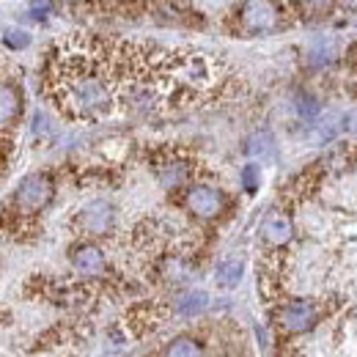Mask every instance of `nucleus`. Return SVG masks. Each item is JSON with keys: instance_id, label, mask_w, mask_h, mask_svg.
Listing matches in <instances>:
<instances>
[{"instance_id": "f257e3e1", "label": "nucleus", "mask_w": 357, "mask_h": 357, "mask_svg": "<svg viewBox=\"0 0 357 357\" xmlns=\"http://www.w3.org/2000/svg\"><path fill=\"white\" fill-rule=\"evenodd\" d=\"M47 89L61 113L77 121H99L121 110V47L102 39H72L52 52Z\"/></svg>"}, {"instance_id": "f03ea898", "label": "nucleus", "mask_w": 357, "mask_h": 357, "mask_svg": "<svg viewBox=\"0 0 357 357\" xmlns=\"http://www.w3.org/2000/svg\"><path fill=\"white\" fill-rule=\"evenodd\" d=\"M52 181L45 174H31L20 181L17 192H14V206L20 212H39L52 201Z\"/></svg>"}, {"instance_id": "7ed1b4c3", "label": "nucleus", "mask_w": 357, "mask_h": 357, "mask_svg": "<svg viewBox=\"0 0 357 357\" xmlns=\"http://www.w3.org/2000/svg\"><path fill=\"white\" fill-rule=\"evenodd\" d=\"M184 204H187V209H190L195 218L209 220V218H218V215L223 212L225 198H223V192H220L218 187H212V184H192V187L187 190V195H184Z\"/></svg>"}, {"instance_id": "20e7f679", "label": "nucleus", "mask_w": 357, "mask_h": 357, "mask_svg": "<svg viewBox=\"0 0 357 357\" xmlns=\"http://www.w3.org/2000/svg\"><path fill=\"white\" fill-rule=\"evenodd\" d=\"M319 319V308L313 300H289L278 311V324L289 333H305Z\"/></svg>"}, {"instance_id": "39448f33", "label": "nucleus", "mask_w": 357, "mask_h": 357, "mask_svg": "<svg viewBox=\"0 0 357 357\" xmlns=\"http://www.w3.org/2000/svg\"><path fill=\"white\" fill-rule=\"evenodd\" d=\"M280 6H272V3H245L239 8V20H242V28L250 31V33H267L275 31L280 25Z\"/></svg>"}, {"instance_id": "423d86ee", "label": "nucleus", "mask_w": 357, "mask_h": 357, "mask_svg": "<svg viewBox=\"0 0 357 357\" xmlns=\"http://www.w3.org/2000/svg\"><path fill=\"white\" fill-rule=\"evenodd\" d=\"M113 218H116V212H113V206H110L107 201H93V204H89V206L80 212L77 225H80V231L89 234V236H102V234L110 231Z\"/></svg>"}, {"instance_id": "0eeeda50", "label": "nucleus", "mask_w": 357, "mask_h": 357, "mask_svg": "<svg viewBox=\"0 0 357 357\" xmlns=\"http://www.w3.org/2000/svg\"><path fill=\"white\" fill-rule=\"evenodd\" d=\"M72 267L83 275H99V272H105V253L96 245L83 242V245L72 248Z\"/></svg>"}, {"instance_id": "6e6552de", "label": "nucleus", "mask_w": 357, "mask_h": 357, "mask_svg": "<svg viewBox=\"0 0 357 357\" xmlns=\"http://www.w3.org/2000/svg\"><path fill=\"white\" fill-rule=\"evenodd\" d=\"M157 178H160V184L165 187V190H176L181 184H187L190 178H192V165L187 162V160H165L160 168H157Z\"/></svg>"}, {"instance_id": "1a4fd4ad", "label": "nucleus", "mask_w": 357, "mask_h": 357, "mask_svg": "<svg viewBox=\"0 0 357 357\" xmlns=\"http://www.w3.org/2000/svg\"><path fill=\"white\" fill-rule=\"evenodd\" d=\"M22 113V93L17 86L0 80V130L11 127Z\"/></svg>"}, {"instance_id": "9d476101", "label": "nucleus", "mask_w": 357, "mask_h": 357, "mask_svg": "<svg viewBox=\"0 0 357 357\" xmlns=\"http://www.w3.org/2000/svg\"><path fill=\"white\" fill-rule=\"evenodd\" d=\"M261 234H264L269 245H286L291 239L294 228H291V220L283 212H269L264 218V225H261Z\"/></svg>"}, {"instance_id": "9b49d317", "label": "nucleus", "mask_w": 357, "mask_h": 357, "mask_svg": "<svg viewBox=\"0 0 357 357\" xmlns=\"http://www.w3.org/2000/svg\"><path fill=\"white\" fill-rule=\"evenodd\" d=\"M162 357H204V347H201V341H195L190 335H178L168 344Z\"/></svg>"}, {"instance_id": "f8f14e48", "label": "nucleus", "mask_w": 357, "mask_h": 357, "mask_svg": "<svg viewBox=\"0 0 357 357\" xmlns=\"http://www.w3.org/2000/svg\"><path fill=\"white\" fill-rule=\"evenodd\" d=\"M206 305H209V297L204 291H187V294H181L176 300V311L181 316H195V313L204 311Z\"/></svg>"}, {"instance_id": "ddd939ff", "label": "nucleus", "mask_w": 357, "mask_h": 357, "mask_svg": "<svg viewBox=\"0 0 357 357\" xmlns=\"http://www.w3.org/2000/svg\"><path fill=\"white\" fill-rule=\"evenodd\" d=\"M239 278H242V261L239 259H225L218 264V283L223 289H234L239 283Z\"/></svg>"}, {"instance_id": "4468645a", "label": "nucleus", "mask_w": 357, "mask_h": 357, "mask_svg": "<svg viewBox=\"0 0 357 357\" xmlns=\"http://www.w3.org/2000/svg\"><path fill=\"white\" fill-rule=\"evenodd\" d=\"M269 149H272L269 132H256L248 140V154H250V157H264V154H269Z\"/></svg>"}, {"instance_id": "2eb2a0df", "label": "nucleus", "mask_w": 357, "mask_h": 357, "mask_svg": "<svg viewBox=\"0 0 357 357\" xmlns=\"http://www.w3.org/2000/svg\"><path fill=\"white\" fill-rule=\"evenodd\" d=\"M3 42H6V47H11V50H25V47L31 45V36H28L25 31L14 28V31H6Z\"/></svg>"}, {"instance_id": "dca6fc26", "label": "nucleus", "mask_w": 357, "mask_h": 357, "mask_svg": "<svg viewBox=\"0 0 357 357\" xmlns=\"http://www.w3.org/2000/svg\"><path fill=\"white\" fill-rule=\"evenodd\" d=\"M259 184H261V171H259L256 165H248V168L242 171V187H245L248 192H256Z\"/></svg>"}, {"instance_id": "f3484780", "label": "nucleus", "mask_w": 357, "mask_h": 357, "mask_svg": "<svg viewBox=\"0 0 357 357\" xmlns=\"http://www.w3.org/2000/svg\"><path fill=\"white\" fill-rule=\"evenodd\" d=\"M297 110H300V113H303L305 119H311V116H316V113H319V102H316L313 96H308V93H300Z\"/></svg>"}]
</instances>
